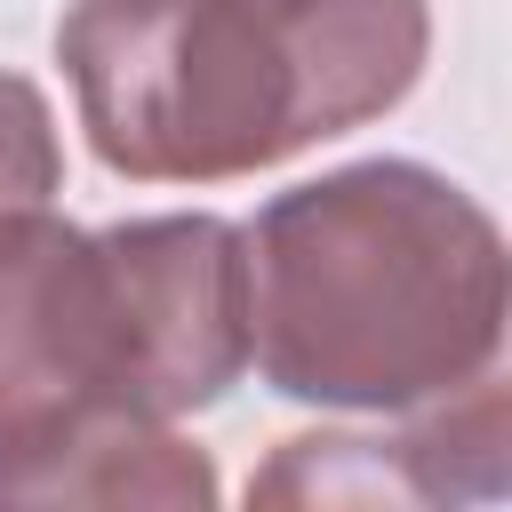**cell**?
Listing matches in <instances>:
<instances>
[{"label": "cell", "mask_w": 512, "mask_h": 512, "mask_svg": "<svg viewBox=\"0 0 512 512\" xmlns=\"http://www.w3.org/2000/svg\"><path fill=\"white\" fill-rule=\"evenodd\" d=\"M216 464L208 448L176 440V424L160 416H104L88 432H72L40 472H24V488L8 504H168V512H208Z\"/></svg>", "instance_id": "277c9868"}, {"label": "cell", "mask_w": 512, "mask_h": 512, "mask_svg": "<svg viewBox=\"0 0 512 512\" xmlns=\"http://www.w3.org/2000/svg\"><path fill=\"white\" fill-rule=\"evenodd\" d=\"M432 0H72L56 64L128 184H232L408 104Z\"/></svg>", "instance_id": "7a4b0ae2"}, {"label": "cell", "mask_w": 512, "mask_h": 512, "mask_svg": "<svg viewBox=\"0 0 512 512\" xmlns=\"http://www.w3.org/2000/svg\"><path fill=\"white\" fill-rule=\"evenodd\" d=\"M248 504H424V472L400 432H296L248 480Z\"/></svg>", "instance_id": "5b68a950"}, {"label": "cell", "mask_w": 512, "mask_h": 512, "mask_svg": "<svg viewBox=\"0 0 512 512\" xmlns=\"http://www.w3.org/2000/svg\"><path fill=\"white\" fill-rule=\"evenodd\" d=\"M248 368V240L232 216L64 224L0 240V504L104 416L216 408Z\"/></svg>", "instance_id": "3957f363"}, {"label": "cell", "mask_w": 512, "mask_h": 512, "mask_svg": "<svg viewBox=\"0 0 512 512\" xmlns=\"http://www.w3.org/2000/svg\"><path fill=\"white\" fill-rule=\"evenodd\" d=\"M64 192V136L56 112L40 96V80L0 72V240L24 232L32 216H48Z\"/></svg>", "instance_id": "8992f818"}, {"label": "cell", "mask_w": 512, "mask_h": 512, "mask_svg": "<svg viewBox=\"0 0 512 512\" xmlns=\"http://www.w3.org/2000/svg\"><path fill=\"white\" fill-rule=\"evenodd\" d=\"M248 360L280 400L408 416L504 352L512 256L496 216L424 160H344L256 208Z\"/></svg>", "instance_id": "6da1fadb"}]
</instances>
